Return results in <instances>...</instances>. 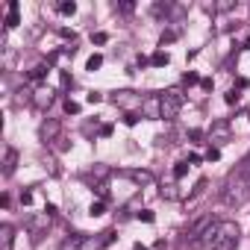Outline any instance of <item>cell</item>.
<instances>
[{"mask_svg": "<svg viewBox=\"0 0 250 250\" xmlns=\"http://www.w3.org/2000/svg\"><path fill=\"white\" fill-rule=\"evenodd\" d=\"M238 244V227L232 221H218L209 227V232L194 247H212V250H235Z\"/></svg>", "mask_w": 250, "mask_h": 250, "instance_id": "cell-1", "label": "cell"}, {"mask_svg": "<svg viewBox=\"0 0 250 250\" xmlns=\"http://www.w3.org/2000/svg\"><path fill=\"white\" fill-rule=\"evenodd\" d=\"M247 197H250V180H244V177H232V180L227 183V188H224V203H229V206H241Z\"/></svg>", "mask_w": 250, "mask_h": 250, "instance_id": "cell-2", "label": "cell"}, {"mask_svg": "<svg viewBox=\"0 0 250 250\" xmlns=\"http://www.w3.org/2000/svg\"><path fill=\"white\" fill-rule=\"evenodd\" d=\"M159 103H162V121H174V118L180 115V109H183L186 97H183V91H180V88H168V91H162V94H159Z\"/></svg>", "mask_w": 250, "mask_h": 250, "instance_id": "cell-3", "label": "cell"}, {"mask_svg": "<svg viewBox=\"0 0 250 250\" xmlns=\"http://www.w3.org/2000/svg\"><path fill=\"white\" fill-rule=\"evenodd\" d=\"M112 103L118 106V109H124V112H142V106H145V97L142 94H136V91H118L115 97H112Z\"/></svg>", "mask_w": 250, "mask_h": 250, "instance_id": "cell-4", "label": "cell"}, {"mask_svg": "<svg viewBox=\"0 0 250 250\" xmlns=\"http://www.w3.org/2000/svg\"><path fill=\"white\" fill-rule=\"evenodd\" d=\"M212 224H215V221H212L209 215H203V218H197V221L188 227V238H191V247H194V244H197V241H200L206 232H209V227H212Z\"/></svg>", "mask_w": 250, "mask_h": 250, "instance_id": "cell-5", "label": "cell"}, {"mask_svg": "<svg viewBox=\"0 0 250 250\" xmlns=\"http://www.w3.org/2000/svg\"><path fill=\"white\" fill-rule=\"evenodd\" d=\"M59 130H62V127H59V121H56V118H47V121L42 124L39 136H42V142H44V145H50V142H56V139H59Z\"/></svg>", "mask_w": 250, "mask_h": 250, "instance_id": "cell-6", "label": "cell"}, {"mask_svg": "<svg viewBox=\"0 0 250 250\" xmlns=\"http://www.w3.org/2000/svg\"><path fill=\"white\" fill-rule=\"evenodd\" d=\"M142 118H162V103H159V94L153 97H145V106H142Z\"/></svg>", "mask_w": 250, "mask_h": 250, "instance_id": "cell-7", "label": "cell"}, {"mask_svg": "<svg viewBox=\"0 0 250 250\" xmlns=\"http://www.w3.org/2000/svg\"><path fill=\"white\" fill-rule=\"evenodd\" d=\"M15 247V227L3 224L0 227V250H12Z\"/></svg>", "mask_w": 250, "mask_h": 250, "instance_id": "cell-8", "label": "cell"}, {"mask_svg": "<svg viewBox=\"0 0 250 250\" xmlns=\"http://www.w3.org/2000/svg\"><path fill=\"white\" fill-rule=\"evenodd\" d=\"M15 165H18V150L15 147H6L3 150V177H12L15 174Z\"/></svg>", "mask_w": 250, "mask_h": 250, "instance_id": "cell-9", "label": "cell"}, {"mask_svg": "<svg viewBox=\"0 0 250 250\" xmlns=\"http://www.w3.org/2000/svg\"><path fill=\"white\" fill-rule=\"evenodd\" d=\"M50 103H53V91H50V88H39V91L33 94V106H36V109H47Z\"/></svg>", "mask_w": 250, "mask_h": 250, "instance_id": "cell-10", "label": "cell"}, {"mask_svg": "<svg viewBox=\"0 0 250 250\" xmlns=\"http://www.w3.org/2000/svg\"><path fill=\"white\" fill-rule=\"evenodd\" d=\"M18 9H21L18 0H9V15H6V21H3V27H6V30L18 27Z\"/></svg>", "mask_w": 250, "mask_h": 250, "instance_id": "cell-11", "label": "cell"}, {"mask_svg": "<svg viewBox=\"0 0 250 250\" xmlns=\"http://www.w3.org/2000/svg\"><path fill=\"white\" fill-rule=\"evenodd\" d=\"M168 62H171V56H168L165 50H156V53L150 56V65H153V68H165Z\"/></svg>", "mask_w": 250, "mask_h": 250, "instance_id": "cell-12", "label": "cell"}, {"mask_svg": "<svg viewBox=\"0 0 250 250\" xmlns=\"http://www.w3.org/2000/svg\"><path fill=\"white\" fill-rule=\"evenodd\" d=\"M47 71H50V65H44V62H42V65H36V68L30 71V80H33V83H42V80L47 77Z\"/></svg>", "mask_w": 250, "mask_h": 250, "instance_id": "cell-13", "label": "cell"}, {"mask_svg": "<svg viewBox=\"0 0 250 250\" xmlns=\"http://www.w3.org/2000/svg\"><path fill=\"white\" fill-rule=\"evenodd\" d=\"M130 177H133L136 183H142V186H150V183H153V174H150V171H133Z\"/></svg>", "mask_w": 250, "mask_h": 250, "instance_id": "cell-14", "label": "cell"}, {"mask_svg": "<svg viewBox=\"0 0 250 250\" xmlns=\"http://www.w3.org/2000/svg\"><path fill=\"white\" fill-rule=\"evenodd\" d=\"M56 9H59V15H74L77 12V3H74V0H62Z\"/></svg>", "mask_w": 250, "mask_h": 250, "instance_id": "cell-15", "label": "cell"}, {"mask_svg": "<svg viewBox=\"0 0 250 250\" xmlns=\"http://www.w3.org/2000/svg\"><path fill=\"white\" fill-rule=\"evenodd\" d=\"M186 174H188V159H186V162H177V165H174V180H183Z\"/></svg>", "mask_w": 250, "mask_h": 250, "instance_id": "cell-16", "label": "cell"}, {"mask_svg": "<svg viewBox=\"0 0 250 250\" xmlns=\"http://www.w3.org/2000/svg\"><path fill=\"white\" fill-rule=\"evenodd\" d=\"M100 65H103V56H100V53H94V56H88V62H85V68H88V71H97Z\"/></svg>", "mask_w": 250, "mask_h": 250, "instance_id": "cell-17", "label": "cell"}, {"mask_svg": "<svg viewBox=\"0 0 250 250\" xmlns=\"http://www.w3.org/2000/svg\"><path fill=\"white\" fill-rule=\"evenodd\" d=\"M139 121H142V112H130V115H124V124H127V127H136Z\"/></svg>", "mask_w": 250, "mask_h": 250, "instance_id": "cell-18", "label": "cell"}, {"mask_svg": "<svg viewBox=\"0 0 250 250\" xmlns=\"http://www.w3.org/2000/svg\"><path fill=\"white\" fill-rule=\"evenodd\" d=\"M103 212H106L103 200H97V203H91V206H88V215H91V218H97V215H103Z\"/></svg>", "mask_w": 250, "mask_h": 250, "instance_id": "cell-19", "label": "cell"}, {"mask_svg": "<svg viewBox=\"0 0 250 250\" xmlns=\"http://www.w3.org/2000/svg\"><path fill=\"white\" fill-rule=\"evenodd\" d=\"M238 97H241V94H238V88H229V91L224 94V100H227L229 106H232V103H238Z\"/></svg>", "mask_w": 250, "mask_h": 250, "instance_id": "cell-20", "label": "cell"}, {"mask_svg": "<svg viewBox=\"0 0 250 250\" xmlns=\"http://www.w3.org/2000/svg\"><path fill=\"white\" fill-rule=\"evenodd\" d=\"M65 112H68V115H77V112H80V103L68 97V100H65Z\"/></svg>", "mask_w": 250, "mask_h": 250, "instance_id": "cell-21", "label": "cell"}, {"mask_svg": "<svg viewBox=\"0 0 250 250\" xmlns=\"http://www.w3.org/2000/svg\"><path fill=\"white\" fill-rule=\"evenodd\" d=\"M168 12H171V6H168V3H156V6H153V15H159V18H162V15H168Z\"/></svg>", "mask_w": 250, "mask_h": 250, "instance_id": "cell-22", "label": "cell"}, {"mask_svg": "<svg viewBox=\"0 0 250 250\" xmlns=\"http://www.w3.org/2000/svg\"><path fill=\"white\" fill-rule=\"evenodd\" d=\"M174 39H177V33H174V30H168V33H162V39H159V44L165 47V44H171Z\"/></svg>", "mask_w": 250, "mask_h": 250, "instance_id": "cell-23", "label": "cell"}, {"mask_svg": "<svg viewBox=\"0 0 250 250\" xmlns=\"http://www.w3.org/2000/svg\"><path fill=\"white\" fill-rule=\"evenodd\" d=\"M183 83H186V85H194V83H200V77H197L194 71H188V74L183 77Z\"/></svg>", "mask_w": 250, "mask_h": 250, "instance_id": "cell-24", "label": "cell"}, {"mask_svg": "<svg viewBox=\"0 0 250 250\" xmlns=\"http://www.w3.org/2000/svg\"><path fill=\"white\" fill-rule=\"evenodd\" d=\"M139 218H142L145 224H153V218H156V215H153L150 209H142V212H139Z\"/></svg>", "mask_w": 250, "mask_h": 250, "instance_id": "cell-25", "label": "cell"}, {"mask_svg": "<svg viewBox=\"0 0 250 250\" xmlns=\"http://www.w3.org/2000/svg\"><path fill=\"white\" fill-rule=\"evenodd\" d=\"M91 42H94V44H106V42H109V36H106V33H94V36H91Z\"/></svg>", "mask_w": 250, "mask_h": 250, "instance_id": "cell-26", "label": "cell"}, {"mask_svg": "<svg viewBox=\"0 0 250 250\" xmlns=\"http://www.w3.org/2000/svg\"><path fill=\"white\" fill-rule=\"evenodd\" d=\"M218 156H221V150H218V147H209V150H206V159H209V162H215Z\"/></svg>", "mask_w": 250, "mask_h": 250, "instance_id": "cell-27", "label": "cell"}, {"mask_svg": "<svg viewBox=\"0 0 250 250\" xmlns=\"http://www.w3.org/2000/svg\"><path fill=\"white\" fill-rule=\"evenodd\" d=\"M21 203L30 206V203H33V191H21Z\"/></svg>", "mask_w": 250, "mask_h": 250, "instance_id": "cell-28", "label": "cell"}, {"mask_svg": "<svg viewBox=\"0 0 250 250\" xmlns=\"http://www.w3.org/2000/svg\"><path fill=\"white\" fill-rule=\"evenodd\" d=\"M162 194H165V197H177V186H165Z\"/></svg>", "mask_w": 250, "mask_h": 250, "instance_id": "cell-29", "label": "cell"}, {"mask_svg": "<svg viewBox=\"0 0 250 250\" xmlns=\"http://www.w3.org/2000/svg\"><path fill=\"white\" fill-rule=\"evenodd\" d=\"M118 9H121V12H127V15H130V12H133V9H136V3H121V6H118Z\"/></svg>", "mask_w": 250, "mask_h": 250, "instance_id": "cell-30", "label": "cell"}, {"mask_svg": "<svg viewBox=\"0 0 250 250\" xmlns=\"http://www.w3.org/2000/svg\"><path fill=\"white\" fill-rule=\"evenodd\" d=\"M100 100H103V94H97V91L88 94V103H100Z\"/></svg>", "mask_w": 250, "mask_h": 250, "instance_id": "cell-31", "label": "cell"}, {"mask_svg": "<svg viewBox=\"0 0 250 250\" xmlns=\"http://www.w3.org/2000/svg\"><path fill=\"white\" fill-rule=\"evenodd\" d=\"M100 136H112V124H103V127H100Z\"/></svg>", "mask_w": 250, "mask_h": 250, "instance_id": "cell-32", "label": "cell"}, {"mask_svg": "<svg viewBox=\"0 0 250 250\" xmlns=\"http://www.w3.org/2000/svg\"><path fill=\"white\" fill-rule=\"evenodd\" d=\"M188 139H194V142H200V139H203V133H200V130H191V133H188Z\"/></svg>", "mask_w": 250, "mask_h": 250, "instance_id": "cell-33", "label": "cell"}, {"mask_svg": "<svg viewBox=\"0 0 250 250\" xmlns=\"http://www.w3.org/2000/svg\"><path fill=\"white\" fill-rule=\"evenodd\" d=\"M244 174H247V180H250V153H247V159H244Z\"/></svg>", "mask_w": 250, "mask_h": 250, "instance_id": "cell-34", "label": "cell"}, {"mask_svg": "<svg viewBox=\"0 0 250 250\" xmlns=\"http://www.w3.org/2000/svg\"><path fill=\"white\" fill-rule=\"evenodd\" d=\"M133 250H147V247H145V244H136V247H133Z\"/></svg>", "mask_w": 250, "mask_h": 250, "instance_id": "cell-35", "label": "cell"}, {"mask_svg": "<svg viewBox=\"0 0 250 250\" xmlns=\"http://www.w3.org/2000/svg\"><path fill=\"white\" fill-rule=\"evenodd\" d=\"M247 118H250V112H247Z\"/></svg>", "mask_w": 250, "mask_h": 250, "instance_id": "cell-36", "label": "cell"}]
</instances>
